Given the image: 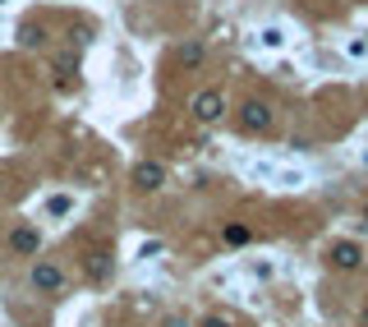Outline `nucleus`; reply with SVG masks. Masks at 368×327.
<instances>
[{
    "label": "nucleus",
    "instance_id": "1",
    "mask_svg": "<svg viewBox=\"0 0 368 327\" xmlns=\"http://www.w3.org/2000/svg\"><path fill=\"white\" fill-rule=\"evenodd\" d=\"M221 115H226V92L202 88L198 97H193V120H198V124H217Z\"/></svg>",
    "mask_w": 368,
    "mask_h": 327
},
{
    "label": "nucleus",
    "instance_id": "2",
    "mask_svg": "<svg viewBox=\"0 0 368 327\" xmlns=\"http://www.w3.org/2000/svg\"><path fill=\"white\" fill-rule=\"evenodd\" d=\"M327 263L341 267V272H350V267H359V263H364V249L355 245V240H336V245L327 249Z\"/></svg>",
    "mask_w": 368,
    "mask_h": 327
},
{
    "label": "nucleus",
    "instance_id": "3",
    "mask_svg": "<svg viewBox=\"0 0 368 327\" xmlns=\"http://www.w3.org/2000/svg\"><path fill=\"white\" fill-rule=\"evenodd\" d=\"M239 124H244L249 134L272 129V107H267V102H244V107H239Z\"/></svg>",
    "mask_w": 368,
    "mask_h": 327
},
{
    "label": "nucleus",
    "instance_id": "4",
    "mask_svg": "<svg viewBox=\"0 0 368 327\" xmlns=\"http://www.w3.org/2000/svg\"><path fill=\"white\" fill-rule=\"evenodd\" d=\"M134 185H139V189H161V185H166V166H157V161H139V166H134Z\"/></svg>",
    "mask_w": 368,
    "mask_h": 327
},
{
    "label": "nucleus",
    "instance_id": "5",
    "mask_svg": "<svg viewBox=\"0 0 368 327\" xmlns=\"http://www.w3.org/2000/svg\"><path fill=\"white\" fill-rule=\"evenodd\" d=\"M33 286H37V291H60V286H65V272H60L55 263H37V267H33Z\"/></svg>",
    "mask_w": 368,
    "mask_h": 327
},
{
    "label": "nucleus",
    "instance_id": "6",
    "mask_svg": "<svg viewBox=\"0 0 368 327\" xmlns=\"http://www.w3.org/2000/svg\"><path fill=\"white\" fill-rule=\"evenodd\" d=\"M9 245H14V254H37V245H42V235H37L33 226H18L14 235H9Z\"/></svg>",
    "mask_w": 368,
    "mask_h": 327
},
{
    "label": "nucleus",
    "instance_id": "7",
    "mask_svg": "<svg viewBox=\"0 0 368 327\" xmlns=\"http://www.w3.org/2000/svg\"><path fill=\"white\" fill-rule=\"evenodd\" d=\"M202 55H207V46H202V42H184L175 60L184 65V70H198V65H202Z\"/></svg>",
    "mask_w": 368,
    "mask_h": 327
},
{
    "label": "nucleus",
    "instance_id": "8",
    "mask_svg": "<svg viewBox=\"0 0 368 327\" xmlns=\"http://www.w3.org/2000/svg\"><path fill=\"white\" fill-rule=\"evenodd\" d=\"M258 46H263V51H281V46H286V28L281 23L263 28V33H258Z\"/></svg>",
    "mask_w": 368,
    "mask_h": 327
},
{
    "label": "nucleus",
    "instance_id": "9",
    "mask_svg": "<svg viewBox=\"0 0 368 327\" xmlns=\"http://www.w3.org/2000/svg\"><path fill=\"white\" fill-rule=\"evenodd\" d=\"M46 213H51V217H70L74 213V198L70 194H51V198H46Z\"/></svg>",
    "mask_w": 368,
    "mask_h": 327
},
{
    "label": "nucleus",
    "instance_id": "10",
    "mask_svg": "<svg viewBox=\"0 0 368 327\" xmlns=\"http://www.w3.org/2000/svg\"><path fill=\"white\" fill-rule=\"evenodd\" d=\"M18 42H23V46H42V42H46V33H42L37 23H28V28H18Z\"/></svg>",
    "mask_w": 368,
    "mask_h": 327
},
{
    "label": "nucleus",
    "instance_id": "11",
    "mask_svg": "<svg viewBox=\"0 0 368 327\" xmlns=\"http://www.w3.org/2000/svg\"><path fill=\"white\" fill-rule=\"evenodd\" d=\"M276 171L281 166H272V161H249V176L254 180H276Z\"/></svg>",
    "mask_w": 368,
    "mask_h": 327
},
{
    "label": "nucleus",
    "instance_id": "12",
    "mask_svg": "<svg viewBox=\"0 0 368 327\" xmlns=\"http://www.w3.org/2000/svg\"><path fill=\"white\" fill-rule=\"evenodd\" d=\"M345 55H350V60H364V55H368V42H364V37H350V42H345Z\"/></svg>",
    "mask_w": 368,
    "mask_h": 327
},
{
    "label": "nucleus",
    "instance_id": "13",
    "mask_svg": "<svg viewBox=\"0 0 368 327\" xmlns=\"http://www.w3.org/2000/svg\"><path fill=\"white\" fill-rule=\"evenodd\" d=\"M226 245H249V226H226Z\"/></svg>",
    "mask_w": 368,
    "mask_h": 327
},
{
    "label": "nucleus",
    "instance_id": "14",
    "mask_svg": "<svg viewBox=\"0 0 368 327\" xmlns=\"http://www.w3.org/2000/svg\"><path fill=\"white\" fill-rule=\"evenodd\" d=\"M276 185H304V171H286V166H281L276 171Z\"/></svg>",
    "mask_w": 368,
    "mask_h": 327
},
{
    "label": "nucleus",
    "instance_id": "15",
    "mask_svg": "<svg viewBox=\"0 0 368 327\" xmlns=\"http://www.w3.org/2000/svg\"><path fill=\"white\" fill-rule=\"evenodd\" d=\"M207 327H230V323H221V318H207Z\"/></svg>",
    "mask_w": 368,
    "mask_h": 327
},
{
    "label": "nucleus",
    "instance_id": "16",
    "mask_svg": "<svg viewBox=\"0 0 368 327\" xmlns=\"http://www.w3.org/2000/svg\"><path fill=\"white\" fill-rule=\"evenodd\" d=\"M364 221H368V203H364Z\"/></svg>",
    "mask_w": 368,
    "mask_h": 327
},
{
    "label": "nucleus",
    "instance_id": "17",
    "mask_svg": "<svg viewBox=\"0 0 368 327\" xmlns=\"http://www.w3.org/2000/svg\"><path fill=\"white\" fill-rule=\"evenodd\" d=\"M0 5H5V0H0Z\"/></svg>",
    "mask_w": 368,
    "mask_h": 327
}]
</instances>
